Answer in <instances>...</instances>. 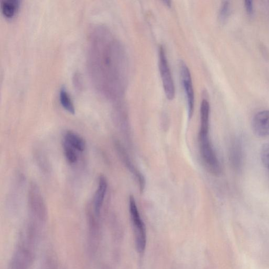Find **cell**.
Masks as SVG:
<instances>
[{"mask_svg":"<svg viewBox=\"0 0 269 269\" xmlns=\"http://www.w3.org/2000/svg\"><path fill=\"white\" fill-rule=\"evenodd\" d=\"M87 64L91 81L109 99L121 98L127 88L128 62L123 46L105 27L96 26L89 36Z\"/></svg>","mask_w":269,"mask_h":269,"instance_id":"6da1fadb","label":"cell"},{"mask_svg":"<svg viewBox=\"0 0 269 269\" xmlns=\"http://www.w3.org/2000/svg\"><path fill=\"white\" fill-rule=\"evenodd\" d=\"M159 58L160 70L165 94L169 99L172 100L175 95L174 83L165 51L162 46L160 48Z\"/></svg>","mask_w":269,"mask_h":269,"instance_id":"5b68a950","label":"cell"},{"mask_svg":"<svg viewBox=\"0 0 269 269\" xmlns=\"http://www.w3.org/2000/svg\"><path fill=\"white\" fill-rule=\"evenodd\" d=\"M130 216L134 229L135 245L137 251L143 253L147 243L146 230L140 212H139L134 197L131 196L129 199Z\"/></svg>","mask_w":269,"mask_h":269,"instance_id":"7a4b0ae2","label":"cell"},{"mask_svg":"<svg viewBox=\"0 0 269 269\" xmlns=\"http://www.w3.org/2000/svg\"><path fill=\"white\" fill-rule=\"evenodd\" d=\"M20 5L19 0H3L1 4L2 13L5 17L12 18L18 12Z\"/></svg>","mask_w":269,"mask_h":269,"instance_id":"4fadbf2b","label":"cell"},{"mask_svg":"<svg viewBox=\"0 0 269 269\" xmlns=\"http://www.w3.org/2000/svg\"><path fill=\"white\" fill-rule=\"evenodd\" d=\"M60 100L62 106L65 109L72 114H75V107L68 91L65 87H62L60 90Z\"/></svg>","mask_w":269,"mask_h":269,"instance_id":"5bb4252c","label":"cell"},{"mask_svg":"<svg viewBox=\"0 0 269 269\" xmlns=\"http://www.w3.org/2000/svg\"><path fill=\"white\" fill-rule=\"evenodd\" d=\"M244 159L242 141L239 138H236L232 142L230 149V163L236 171L239 172L242 169Z\"/></svg>","mask_w":269,"mask_h":269,"instance_id":"9c48e42d","label":"cell"},{"mask_svg":"<svg viewBox=\"0 0 269 269\" xmlns=\"http://www.w3.org/2000/svg\"><path fill=\"white\" fill-rule=\"evenodd\" d=\"M116 146L118 154L121 157L127 169L134 175V178L137 180L141 192H143L146 186V181L144 176L136 169L135 166L130 160L129 156L123 147L118 142L116 143Z\"/></svg>","mask_w":269,"mask_h":269,"instance_id":"52a82bcc","label":"cell"},{"mask_svg":"<svg viewBox=\"0 0 269 269\" xmlns=\"http://www.w3.org/2000/svg\"><path fill=\"white\" fill-rule=\"evenodd\" d=\"M63 145L64 154L67 161L72 164L76 163L78 160L76 150L65 141Z\"/></svg>","mask_w":269,"mask_h":269,"instance_id":"9a60e30c","label":"cell"},{"mask_svg":"<svg viewBox=\"0 0 269 269\" xmlns=\"http://www.w3.org/2000/svg\"><path fill=\"white\" fill-rule=\"evenodd\" d=\"M108 187V182L104 175H100L99 178L97 190L95 193L93 201V212L97 217L99 218L100 210L103 206L104 199Z\"/></svg>","mask_w":269,"mask_h":269,"instance_id":"30bf717a","label":"cell"},{"mask_svg":"<svg viewBox=\"0 0 269 269\" xmlns=\"http://www.w3.org/2000/svg\"><path fill=\"white\" fill-rule=\"evenodd\" d=\"M230 4L229 1L222 2L219 10V17L220 21L224 22L227 20L230 13Z\"/></svg>","mask_w":269,"mask_h":269,"instance_id":"2e32d148","label":"cell"},{"mask_svg":"<svg viewBox=\"0 0 269 269\" xmlns=\"http://www.w3.org/2000/svg\"><path fill=\"white\" fill-rule=\"evenodd\" d=\"M180 72L182 85L186 98L188 106V116L191 118L193 115L194 106V95L190 71L183 61L180 64Z\"/></svg>","mask_w":269,"mask_h":269,"instance_id":"8992f818","label":"cell"},{"mask_svg":"<svg viewBox=\"0 0 269 269\" xmlns=\"http://www.w3.org/2000/svg\"><path fill=\"white\" fill-rule=\"evenodd\" d=\"M29 201L31 218L44 224L47 218V209L41 191L35 184L31 185Z\"/></svg>","mask_w":269,"mask_h":269,"instance_id":"277c9868","label":"cell"},{"mask_svg":"<svg viewBox=\"0 0 269 269\" xmlns=\"http://www.w3.org/2000/svg\"><path fill=\"white\" fill-rule=\"evenodd\" d=\"M245 7L247 12L249 14H252L253 13L254 7L253 2L252 1H249V0L245 1Z\"/></svg>","mask_w":269,"mask_h":269,"instance_id":"ac0fdd59","label":"cell"},{"mask_svg":"<svg viewBox=\"0 0 269 269\" xmlns=\"http://www.w3.org/2000/svg\"><path fill=\"white\" fill-rule=\"evenodd\" d=\"M199 142L202 159L207 170L213 175H220L221 165L210 142L209 132H199Z\"/></svg>","mask_w":269,"mask_h":269,"instance_id":"3957f363","label":"cell"},{"mask_svg":"<svg viewBox=\"0 0 269 269\" xmlns=\"http://www.w3.org/2000/svg\"><path fill=\"white\" fill-rule=\"evenodd\" d=\"M65 142L73 147L74 149L79 151H85L86 142L84 139L78 134L69 131L65 135Z\"/></svg>","mask_w":269,"mask_h":269,"instance_id":"8fae6325","label":"cell"},{"mask_svg":"<svg viewBox=\"0 0 269 269\" xmlns=\"http://www.w3.org/2000/svg\"><path fill=\"white\" fill-rule=\"evenodd\" d=\"M253 129L258 137L269 136V110L258 113L253 120Z\"/></svg>","mask_w":269,"mask_h":269,"instance_id":"ba28073f","label":"cell"},{"mask_svg":"<svg viewBox=\"0 0 269 269\" xmlns=\"http://www.w3.org/2000/svg\"><path fill=\"white\" fill-rule=\"evenodd\" d=\"M261 159L264 165L269 172V143H266L262 146Z\"/></svg>","mask_w":269,"mask_h":269,"instance_id":"e0dca14e","label":"cell"},{"mask_svg":"<svg viewBox=\"0 0 269 269\" xmlns=\"http://www.w3.org/2000/svg\"><path fill=\"white\" fill-rule=\"evenodd\" d=\"M210 105L204 98L200 107V127L199 132H209Z\"/></svg>","mask_w":269,"mask_h":269,"instance_id":"7c38bea8","label":"cell"}]
</instances>
